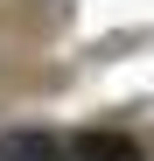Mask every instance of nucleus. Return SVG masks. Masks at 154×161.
<instances>
[{"mask_svg": "<svg viewBox=\"0 0 154 161\" xmlns=\"http://www.w3.org/2000/svg\"><path fill=\"white\" fill-rule=\"evenodd\" d=\"M0 161H70V147L56 133H42V126H14L0 140Z\"/></svg>", "mask_w": 154, "mask_h": 161, "instance_id": "nucleus-1", "label": "nucleus"}, {"mask_svg": "<svg viewBox=\"0 0 154 161\" xmlns=\"http://www.w3.org/2000/svg\"><path fill=\"white\" fill-rule=\"evenodd\" d=\"M70 154H77V161H140V154H133V140H126V133H112V126L77 133V140H70Z\"/></svg>", "mask_w": 154, "mask_h": 161, "instance_id": "nucleus-2", "label": "nucleus"}]
</instances>
